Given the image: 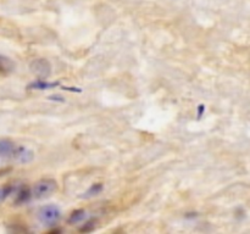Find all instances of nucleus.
I'll list each match as a JSON object with an SVG mask.
<instances>
[{
  "label": "nucleus",
  "mask_w": 250,
  "mask_h": 234,
  "mask_svg": "<svg viewBox=\"0 0 250 234\" xmlns=\"http://www.w3.org/2000/svg\"><path fill=\"white\" fill-rule=\"evenodd\" d=\"M61 217V210L55 205H45L38 211V218L43 224L50 226L58 222Z\"/></svg>",
  "instance_id": "nucleus-1"
},
{
  "label": "nucleus",
  "mask_w": 250,
  "mask_h": 234,
  "mask_svg": "<svg viewBox=\"0 0 250 234\" xmlns=\"http://www.w3.org/2000/svg\"><path fill=\"white\" fill-rule=\"evenodd\" d=\"M58 184L53 179H42L38 183H36L33 187V196L37 199H44V197L50 196L53 193H55Z\"/></svg>",
  "instance_id": "nucleus-2"
},
{
  "label": "nucleus",
  "mask_w": 250,
  "mask_h": 234,
  "mask_svg": "<svg viewBox=\"0 0 250 234\" xmlns=\"http://www.w3.org/2000/svg\"><path fill=\"white\" fill-rule=\"evenodd\" d=\"M16 146L9 139L0 140V155L1 156H14L16 153Z\"/></svg>",
  "instance_id": "nucleus-3"
},
{
  "label": "nucleus",
  "mask_w": 250,
  "mask_h": 234,
  "mask_svg": "<svg viewBox=\"0 0 250 234\" xmlns=\"http://www.w3.org/2000/svg\"><path fill=\"white\" fill-rule=\"evenodd\" d=\"M84 218V212L83 211H77L72 214V218H71V222H80L81 219Z\"/></svg>",
  "instance_id": "nucleus-4"
}]
</instances>
